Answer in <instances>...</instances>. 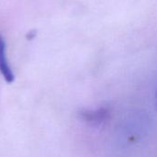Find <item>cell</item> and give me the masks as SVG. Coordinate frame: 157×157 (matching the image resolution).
Wrapping results in <instances>:
<instances>
[{
  "label": "cell",
  "instance_id": "obj_1",
  "mask_svg": "<svg viewBox=\"0 0 157 157\" xmlns=\"http://www.w3.org/2000/svg\"><path fill=\"white\" fill-rule=\"evenodd\" d=\"M0 73L7 83H12L15 79L14 74L9 66L6 54V42L0 35Z\"/></svg>",
  "mask_w": 157,
  "mask_h": 157
},
{
  "label": "cell",
  "instance_id": "obj_2",
  "mask_svg": "<svg viewBox=\"0 0 157 157\" xmlns=\"http://www.w3.org/2000/svg\"><path fill=\"white\" fill-rule=\"evenodd\" d=\"M109 115V112L105 108H100L95 110L84 109L79 112V116L82 120L89 123H100L104 121Z\"/></svg>",
  "mask_w": 157,
  "mask_h": 157
},
{
  "label": "cell",
  "instance_id": "obj_3",
  "mask_svg": "<svg viewBox=\"0 0 157 157\" xmlns=\"http://www.w3.org/2000/svg\"><path fill=\"white\" fill-rule=\"evenodd\" d=\"M156 101H157V93H156ZM156 105H157V103H156Z\"/></svg>",
  "mask_w": 157,
  "mask_h": 157
}]
</instances>
